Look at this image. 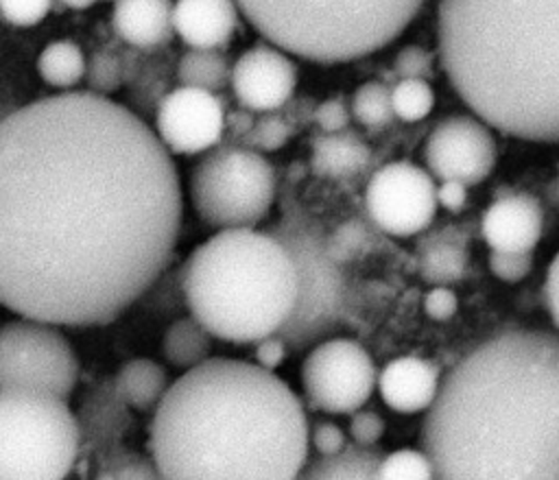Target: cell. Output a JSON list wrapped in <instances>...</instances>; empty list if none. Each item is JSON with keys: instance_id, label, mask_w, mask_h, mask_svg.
<instances>
[{"instance_id": "obj_1", "label": "cell", "mask_w": 559, "mask_h": 480, "mask_svg": "<svg viewBox=\"0 0 559 480\" xmlns=\"http://www.w3.org/2000/svg\"><path fill=\"white\" fill-rule=\"evenodd\" d=\"M173 155L109 96L63 92L0 118V305L94 327L166 271L181 229Z\"/></svg>"}, {"instance_id": "obj_2", "label": "cell", "mask_w": 559, "mask_h": 480, "mask_svg": "<svg viewBox=\"0 0 559 480\" xmlns=\"http://www.w3.org/2000/svg\"><path fill=\"white\" fill-rule=\"evenodd\" d=\"M421 447L435 480H559V334L507 329L461 356Z\"/></svg>"}, {"instance_id": "obj_3", "label": "cell", "mask_w": 559, "mask_h": 480, "mask_svg": "<svg viewBox=\"0 0 559 480\" xmlns=\"http://www.w3.org/2000/svg\"><path fill=\"white\" fill-rule=\"evenodd\" d=\"M310 423L273 371L210 358L183 371L153 412L148 445L166 480H295Z\"/></svg>"}, {"instance_id": "obj_4", "label": "cell", "mask_w": 559, "mask_h": 480, "mask_svg": "<svg viewBox=\"0 0 559 480\" xmlns=\"http://www.w3.org/2000/svg\"><path fill=\"white\" fill-rule=\"evenodd\" d=\"M441 68L491 129L559 142V0H439Z\"/></svg>"}, {"instance_id": "obj_5", "label": "cell", "mask_w": 559, "mask_h": 480, "mask_svg": "<svg viewBox=\"0 0 559 480\" xmlns=\"http://www.w3.org/2000/svg\"><path fill=\"white\" fill-rule=\"evenodd\" d=\"M188 312L218 340L255 345L277 334L297 301V271L271 231L223 229L181 266Z\"/></svg>"}, {"instance_id": "obj_6", "label": "cell", "mask_w": 559, "mask_h": 480, "mask_svg": "<svg viewBox=\"0 0 559 480\" xmlns=\"http://www.w3.org/2000/svg\"><path fill=\"white\" fill-rule=\"evenodd\" d=\"M424 2L236 0L238 11L269 44L314 63H345L389 46Z\"/></svg>"}, {"instance_id": "obj_7", "label": "cell", "mask_w": 559, "mask_h": 480, "mask_svg": "<svg viewBox=\"0 0 559 480\" xmlns=\"http://www.w3.org/2000/svg\"><path fill=\"white\" fill-rule=\"evenodd\" d=\"M81 456L70 404L44 391L0 393V480H66Z\"/></svg>"}, {"instance_id": "obj_8", "label": "cell", "mask_w": 559, "mask_h": 480, "mask_svg": "<svg viewBox=\"0 0 559 480\" xmlns=\"http://www.w3.org/2000/svg\"><path fill=\"white\" fill-rule=\"evenodd\" d=\"M197 216L218 231L251 229L275 201V172L269 159L238 142L210 148L190 175Z\"/></svg>"}, {"instance_id": "obj_9", "label": "cell", "mask_w": 559, "mask_h": 480, "mask_svg": "<svg viewBox=\"0 0 559 480\" xmlns=\"http://www.w3.org/2000/svg\"><path fill=\"white\" fill-rule=\"evenodd\" d=\"M269 231L284 242L297 271L295 310L277 334L288 349L301 351L325 340V336L343 321V275L325 238L308 223L295 216H284Z\"/></svg>"}, {"instance_id": "obj_10", "label": "cell", "mask_w": 559, "mask_h": 480, "mask_svg": "<svg viewBox=\"0 0 559 480\" xmlns=\"http://www.w3.org/2000/svg\"><path fill=\"white\" fill-rule=\"evenodd\" d=\"M79 358L61 327L17 316L0 323V393L44 391L70 399Z\"/></svg>"}, {"instance_id": "obj_11", "label": "cell", "mask_w": 559, "mask_h": 480, "mask_svg": "<svg viewBox=\"0 0 559 480\" xmlns=\"http://www.w3.org/2000/svg\"><path fill=\"white\" fill-rule=\"evenodd\" d=\"M299 377L308 406L328 415H354L378 386L371 353L358 340L345 336L312 345L301 362Z\"/></svg>"}, {"instance_id": "obj_12", "label": "cell", "mask_w": 559, "mask_h": 480, "mask_svg": "<svg viewBox=\"0 0 559 480\" xmlns=\"http://www.w3.org/2000/svg\"><path fill=\"white\" fill-rule=\"evenodd\" d=\"M369 218L389 236L424 231L437 214V185L421 166L397 159L378 168L365 190Z\"/></svg>"}, {"instance_id": "obj_13", "label": "cell", "mask_w": 559, "mask_h": 480, "mask_svg": "<svg viewBox=\"0 0 559 480\" xmlns=\"http://www.w3.org/2000/svg\"><path fill=\"white\" fill-rule=\"evenodd\" d=\"M424 159L432 177L478 185L496 166L491 127L476 116L454 113L437 122L424 144Z\"/></svg>"}, {"instance_id": "obj_14", "label": "cell", "mask_w": 559, "mask_h": 480, "mask_svg": "<svg viewBox=\"0 0 559 480\" xmlns=\"http://www.w3.org/2000/svg\"><path fill=\"white\" fill-rule=\"evenodd\" d=\"M227 131V113L216 94L179 85L168 92L155 113V135L170 155H201Z\"/></svg>"}, {"instance_id": "obj_15", "label": "cell", "mask_w": 559, "mask_h": 480, "mask_svg": "<svg viewBox=\"0 0 559 480\" xmlns=\"http://www.w3.org/2000/svg\"><path fill=\"white\" fill-rule=\"evenodd\" d=\"M229 85L242 109L253 113L277 111L295 94L297 68L277 46L258 44L236 59Z\"/></svg>"}, {"instance_id": "obj_16", "label": "cell", "mask_w": 559, "mask_h": 480, "mask_svg": "<svg viewBox=\"0 0 559 480\" xmlns=\"http://www.w3.org/2000/svg\"><path fill=\"white\" fill-rule=\"evenodd\" d=\"M480 231L491 251L531 253L544 231V209L528 194L496 199L483 212Z\"/></svg>"}, {"instance_id": "obj_17", "label": "cell", "mask_w": 559, "mask_h": 480, "mask_svg": "<svg viewBox=\"0 0 559 480\" xmlns=\"http://www.w3.org/2000/svg\"><path fill=\"white\" fill-rule=\"evenodd\" d=\"M439 367L426 358L400 356L378 373V393L382 401L400 415H417L432 406L441 386Z\"/></svg>"}, {"instance_id": "obj_18", "label": "cell", "mask_w": 559, "mask_h": 480, "mask_svg": "<svg viewBox=\"0 0 559 480\" xmlns=\"http://www.w3.org/2000/svg\"><path fill=\"white\" fill-rule=\"evenodd\" d=\"M76 423L81 434V454L100 456L122 445V436L133 425L131 410L116 395L111 382L92 386L79 404Z\"/></svg>"}, {"instance_id": "obj_19", "label": "cell", "mask_w": 559, "mask_h": 480, "mask_svg": "<svg viewBox=\"0 0 559 480\" xmlns=\"http://www.w3.org/2000/svg\"><path fill=\"white\" fill-rule=\"evenodd\" d=\"M173 26L188 48L221 50L238 26L236 0H175Z\"/></svg>"}, {"instance_id": "obj_20", "label": "cell", "mask_w": 559, "mask_h": 480, "mask_svg": "<svg viewBox=\"0 0 559 480\" xmlns=\"http://www.w3.org/2000/svg\"><path fill=\"white\" fill-rule=\"evenodd\" d=\"M173 0H118L111 24L122 41L140 50H153L170 41Z\"/></svg>"}, {"instance_id": "obj_21", "label": "cell", "mask_w": 559, "mask_h": 480, "mask_svg": "<svg viewBox=\"0 0 559 480\" xmlns=\"http://www.w3.org/2000/svg\"><path fill=\"white\" fill-rule=\"evenodd\" d=\"M111 384L129 410L155 412L173 382L159 362L151 358H133L118 369Z\"/></svg>"}, {"instance_id": "obj_22", "label": "cell", "mask_w": 559, "mask_h": 480, "mask_svg": "<svg viewBox=\"0 0 559 480\" xmlns=\"http://www.w3.org/2000/svg\"><path fill=\"white\" fill-rule=\"evenodd\" d=\"M212 349L214 336L192 314L173 319L162 336V356L175 369L190 371L207 362Z\"/></svg>"}, {"instance_id": "obj_23", "label": "cell", "mask_w": 559, "mask_h": 480, "mask_svg": "<svg viewBox=\"0 0 559 480\" xmlns=\"http://www.w3.org/2000/svg\"><path fill=\"white\" fill-rule=\"evenodd\" d=\"M382 456L378 447L347 445L341 454L306 460L295 480H378Z\"/></svg>"}, {"instance_id": "obj_24", "label": "cell", "mask_w": 559, "mask_h": 480, "mask_svg": "<svg viewBox=\"0 0 559 480\" xmlns=\"http://www.w3.org/2000/svg\"><path fill=\"white\" fill-rule=\"evenodd\" d=\"M369 159L367 146L347 133H325L312 144V168L319 175L343 177L360 170Z\"/></svg>"}, {"instance_id": "obj_25", "label": "cell", "mask_w": 559, "mask_h": 480, "mask_svg": "<svg viewBox=\"0 0 559 480\" xmlns=\"http://www.w3.org/2000/svg\"><path fill=\"white\" fill-rule=\"evenodd\" d=\"M37 72L46 85L70 89L83 81L87 61L72 39H55L37 55Z\"/></svg>"}, {"instance_id": "obj_26", "label": "cell", "mask_w": 559, "mask_h": 480, "mask_svg": "<svg viewBox=\"0 0 559 480\" xmlns=\"http://www.w3.org/2000/svg\"><path fill=\"white\" fill-rule=\"evenodd\" d=\"M177 79L179 85L199 87L214 94L231 81V65L221 50L190 48L177 63Z\"/></svg>"}, {"instance_id": "obj_27", "label": "cell", "mask_w": 559, "mask_h": 480, "mask_svg": "<svg viewBox=\"0 0 559 480\" xmlns=\"http://www.w3.org/2000/svg\"><path fill=\"white\" fill-rule=\"evenodd\" d=\"M92 480H166L153 460L140 452L116 445L96 456Z\"/></svg>"}, {"instance_id": "obj_28", "label": "cell", "mask_w": 559, "mask_h": 480, "mask_svg": "<svg viewBox=\"0 0 559 480\" xmlns=\"http://www.w3.org/2000/svg\"><path fill=\"white\" fill-rule=\"evenodd\" d=\"M393 113L404 122H419L430 116L435 107V92L424 79H400L391 89Z\"/></svg>"}, {"instance_id": "obj_29", "label": "cell", "mask_w": 559, "mask_h": 480, "mask_svg": "<svg viewBox=\"0 0 559 480\" xmlns=\"http://www.w3.org/2000/svg\"><path fill=\"white\" fill-rule=\"evenodd\" d=\"M352 116L365 127H382L395 113L391 105V89L380 81L362 83L352 96Z\"/></svg>"}, {"instance_id": "obj_30", "label": "cell", "mask_w": 559, "mask_h": 480, "mask_svg": "<svg viewBox=\"0 0 559 480\" xmlns=\"http://www.w3.org/2000/svg\"><path fill=\"white\" fill-rule=\"evenodd\" d=\"M378 480H435L432 463L424 449H395L378 465Z\"/></svg>"}, {"instance_id": "obj_31", "label": "cell", "mask_w": 559, "mask_h": 480, "mask_svg": "<svg viewBox=\"0 0 559 480\" xmlns=\"http://www.w3.org/2000/svg\"><path fill=\"white\" fill-rule=\"evenodd\" d=\"M290 137V124L277 111L253 118L251 129L238 140V144L253 151H277Z\"/></svg>"}, {"instance_id": "obj_32", "label": "cell", "mask_w": 559, "mask_h": 480, "mask_svg": "<svg viewBox=\"0 0 559 480\" xmlns=\"http://www.w3.org/2000/svg\"><path fill=\"white\" fill-rule=\"evenodd\" d=\"M85 76H87L90 87L94 89V94L105 96L111 89H116L118 83H120V63L109 52H96L92 57V61L87 63Z\"/></svg>"}, {"instance_id": "obj_33", "label": "cell", "mask_w": 559, "mask_h": 480, "mask_svg": "<svg viewBox=\"0 0 559 480\" xmlns=\"http://www.w3.org/2000/svg\"><path fill=\"white\" fill-rule=\"evenodd\" d=\"M533 268V253H500L491 251L489 253V271L493 277L515 284L522 281Z\"/></svg>"}, {"instance_id": "obj_34", "label": "cell", "mask_w": 559, "mask_h": 480, "mask_svg": "<svg viewBox=\"0 0 559 480\" xmlns=\"http://www.w3.org/2000/svg\"><path fill=\"white\" fill-rule=\"evenodd\" d=\"M386 421L376 410H356L349 419V436L354 445L360 447H376L378 441L384 436Z\"/></svg>"}, {"instance_id": "obj_35", "label": "cell", "mask_w": 559, "mask_h": 480, "mask_svg": "<svg viewBox=\"0 0 559 480\" xmlns=\"http://www.w3.org/2000/svg\"><path fill=\"white\" fill-rule=\"evenodd\" d=\"M52 7V0H0V15L15 26H33L41 22Z\"/></svg>"}, {"instance_id": "obj_36", "label": "cell", "mask_w": 559, "mask_h": 480, "mask_svg": "<svg viewBox=\"0 0 559 480\" xmlns=\"http://www.w3.org/2000/svg\"><path fill=\"white\" fill-rule=\"evenodd\" d=\"M308 436L317 456H334L347 447V436L334 421H314Z\"/></svg>"}, {"instance_id": "obj_37", "label": "cell", "mask_w": 559, "mask_h": 480, "mask_svg": "<svg viewBox=\"0 0 559 480\" xmlns=\"http://www.w3.org/2000/svg\"><path fill=\"white\" fill-rule=\"evenodd\" d=\"M395 72L402 79H428L432 74V57L419 46H406L395 57Z\"/></svg>"}, {"instance_id": "obj_38", "label": "cell", "mask_w": 559, "mask_h": 480, "mask_svg": "<svg viewBox=\"0 0 559 480\" xmlns=\"http://www.w3.org/2000/svg\"><path fill=\"white\" fill-rule=\"evenodd\" d=\"M456 308H459V299H456L454 290H450L445 286L430 288L424 297V312L432 321H450L456 314Z\"/></svg>"}, {"instance_id": "obj_39", "label": "cell", "mask_w": 559, "mask_h": 480, "mask_svg": "<svg viewBox=\"0 0 559 480\" xmlns=\"http://www.w3.org/2000/svg\"><path fill=\"white\" fill-rule=\"evenodd\" d=\"M314 120L323 133H341L349 122V111L338 98H330L314 109Z\"/></svg>"}, {"instance_id": "obj_40", "label": "cell", "mask_w": 559, "mask_h": 480, "mask_svg": "<svg viewBox=\"0 0 559 480\" xmlns=\"http://www.w3.org/2000/svg\"><path fill=\"white\" fill-rule=\"evenodd\" d=\"M286 353H288V345L284 343V338L280 334L266 336V338L258 340L255 347H253L255 364L266 369V371H275L284 362Z\"/></svg>"}, {"instance_id": "obj_41", "label": "cell", "mask_w": 559, "mask_h": 480, "mask_svg": "<svg viewBox=\"0 0 559 480\" xmlns=\"http://www.w3.org/2000/svg\"><path fill=\"white\" fill-rule=\"evenodd\" d=\"M544 299H546L548 314H550V319H552L555 327L559 329V251L555 253V257L550 260L548 271H546Z\"/></svg>"}, {"instance_id": "obj_42", "label": "cell", "mask_w": 559, "mask_h": 480, "mask_svg": "<svg viewBox=\"0 0 559 480\" xmlns=\"http://www.w3.org/2000/svg\"><path fill=\"white\" fill-rule=\"evenodd\" d=\"M467 199V185L461 181H441L437 185V203L448 212H461Z\"/></svg>"}, {"instance_id": "obj_43", "label": "cell", "mask_w": 559, "mask_h": 480, "mask_svg": "<svg viewBox=\"0 0 559 480\" xmlns=\"http://www.w3.org/2000/svg\"><path fill=\"white\" fill-rule=\"evenodd\" d=\"M63 7H68V9H76V11H81V9H90L96 0H59Z\"/></svg>"}, {"instance_id": "obj_44", "label": "cell", "mask_w": 559, "mask_h": 480, "mask_svg": "<svg viewBox=\"0 0 559 480\" xmlns=\"http://www.w3.org/2000/svg\"><path fill=\"white\" fill-rule=\"evenodd\" d=\"M107 2H118V0H107Z\"/></svg>"}]
</instances>
